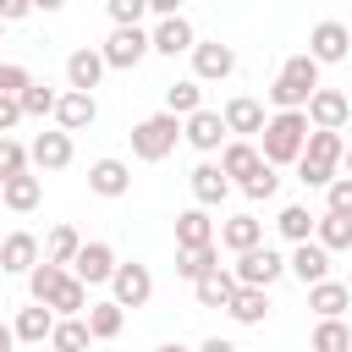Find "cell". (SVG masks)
Instances as JSON below:
<instances>
[{"instance_id":"1","label":"cell","mask_w":352,"mask_h":352,"mask_svg":"<svg viewBox=\"0 0 352 352\" xmlns=\"http://www.w3.org/2000/svg\"><path fill=\"white\" fill-rule=\"evenodd\" d=\"M341 154H346V138L341 132L308 126V143L297 154V182L302 187H330V176H341Z\"/></svg>"},{"instance_id":"2","label":"cell","mask_w":352,"mask_h":352,"mask_svg":"<svg viewBox=\"0 0 352 352\" xmlns=\"http://www.w3.org/2000/svg\"><path fill=\"white\" fill-rule=\"evenodd\" d=\"M314 88H319V60H314L308 50H297V55L280 60V72H275V82L264 88V99H270L275 110H302Z\"/></svg>"},{"instance_id":"3","label":"cell","mask_w":352,"mask_h":352,"mask_svg":"<svg viewBox=\"0 0 352 352\" xmlns=\"http://www.w3.org/2000/svg\"><path fill=\"white\" fill-rule=\"evenodd\" d=\"M302 143H308V116H302V110H275V116H264L258 154H264L275 170H280V165H297Z\"/></svg>"},{"instance_id":"4","label":"cell","mask_w":352,"mask_h":352,"mask_svg":"<svg viewBox=\"0 0 352 352\" xmlns=\"http://www.w3.org/2000/svg\"><path fill=\"white\" fill-rule=\"evenodd\" d=\"M176 143H182V116H170V110H154L132 126V160H143V165L170 160Z\"/></svg>"},{"instance_id":"5","label":"cell","mask_w":352,"mask_h":352,"mask_svg":"<svg viewBox=\"0 0 352 352\" xmlns=\"http://www.w3.org/2000/svg\"><path fill=\"white\" fill-rule=\"evenodd\" d=\"M99 55H104L110 72H132V66H143V60L154 55V50H148V28H143V22H116L110 38L99 44Z\"/></svg>"},{"instance_id":"6","label":"cell","mask_w":352,"mask_h":352,"mask_svg":"<svg viewBox=\"0 0 352 352\" xmlns=\"http://www.w3.org/2000/svg\"><path fill=\"white\" fill-rule=\"evenodd\" d=\"M231 275H236L242 286H275V280L286 275V253H275L270 242L242 248V253H236V264H231Z\"/></svg>"},{"instance_id":"7","label":"cell","mask_w":352,"mask_h":352,"mask_svg":"<svg viewBox=\"0 0 352 352\" xmlns=\"http://www.w3.org/2000/svg\"><path fill=\"white\" fill-rule=\"evenodd\" d=\"M308 55H314L319 66H341V60L352 55V28L336 22V16L314 22V28H308Z\"/></svg>"},{"instance_id":"8","label":"cell","mask_w":352,"mask_h":352,"mask_svg":"<svg viewBox=\"0 0 352 352\" xmlns=\"http://www.w3.org/2000/svg\"><path fill=\"white\" fill-rule=\"evenodd\" d=\"M198 44V33H192V22L176 11V16H154V28H148V50L154 55H165V60H176V55H187Z\"/></svg>"},{"instance_id":"9","label":"cell","mask_w":352,"mask_h":352,"mask_svg":"<svg viewBox=\"0 0 352 352\" xmlns=\"http://www.w3.org/2000/svg\"><path fill=\"white\" fill-rule=\"evenodd\" d=\"M187 55H192V77H198V82H226V77L236 72V50L220 44V38H198Z\"/></svg>"},{"instance_id":"10","label":"cell","mask_w":352,"mask_h":352,"mask_svg":"<svg viewBox=\"0 0 352 352\" xmlns=\"http://www.w3.org/2000/svg\"><path fill=\"white\" fill-rule=\"evenodd\" d=\"M302 116H308V126H330V132H341L346 121H352V99L341 94V88H314L308 94V104H302Z\"/></svg>"},{"instance_id":"11","label":"cell","mask_w":352,"mask_h":352,"mask_svg":"<svg viewBox=\"0 0 352 352\" xmlns=\"http://www.w3.org/2000/svg\"><path fill=\"white\" fill-rule=\"evenodd\" d=\"M187 187H192V204H204V209H220V204L231 198V176L220 170V160H214V154H204V160L192 165Z\"/></svg>"},{"instance_id":"12","label":"cell","mask_w":352,"mask_h":352,"mask_svg":"<svg viewBox=\"0 0 352 352\" xmlns=\"http://www.w3.org/2000/svg\"><path fill=\"white\" fill-rule=\"evenodd\" d=\"M116 264H121V258H116V248H110V242H82V248H77V258H72L66 270H72L82 286H110Z\"/></svg>"},{"instance_id":"13","label":"cell","mask_w":352,"mask_h":352,"mask_svg":"<svg viewBox=\"0 0 352 352\" xmlns=\"http://www.w3.org/2000/svg\"><path fill=\"white\" fill-rule=\"evenodd\" d=\"M110 297L121 302V308H148V297H154V275H148V264H116V275H110Z\"/></svg>"},{"instance_id":"14","label":"cell","mask_w":352,"mask_h":352,"mask_svg":"<svg viewBox=\"0 0 352 352\" xmlns=\"http://www.w3.org/2000/svg\"><path fill=\"white\" fill-rule=\"evenodd\" d=\"M182 143H192L198 154H220V143H226V121H220V110H192V116H182Z\"/></svg>"},{"instance_id":"15","label":"cell","mask_w":352,"mask_h":352,"mask_svg":"<svg viewBox=\"0 0 352 352\" xmlns=\"http://www.w3.org/2000/svg\"><path fill=\"white\" fill-rule=\"evenodd\" d=\"M94 121H99V99L82 94V88H60V99H55V126H60V132H82V126H94Z\"/></svg>"},{"instance_id":"16","label":"cell","mask_w":352,"mask_h":352,"mask_svg":"<svg viewBox=\"0 0 352 352\" xmlns=\"http://www.w3.org/2000/svg\"><path fill=\"white\" fill-rule=\"evenodd\" d=\"M72 132H60V126H50V132H38L33 143H28V165H38V170H66L72 165Z\"/></svg>"},{"instance_id":"17","label":"cell","mask_w":352,"mask_h":352,"mask_svg":"<svg viewBox=\"0 0 352 352\" xmlns=\"http://www.w3.org/2000/svg\"><path fill=\"white\" fill-rule=\"evenodd\" d=\"M88 192H99V198H126V192H132V165L116 160V154L94 160V165H88Z\"/></svg>"},{"instance_id":"18","label":"cell","mask_w":352,"mask_h":352,"mask_svg":"<svg viewBox=\"0 0 352 352\" xmlns=\"http://www.w3.org/2000/svg\"><path fill=\"white\" fill-rule=\"evenodd\" d=\"M286 275H297L302 286L324 280V275H330V248H319L314 236H308V242H292V253H286Z\"/></svg>"},{"instance_id":"19","label":"cell","mask_w":352,"mask_h":352,"mask_svg":"<svg viewBox=\"0 0 352 352\" xmlns=\"http://www.w3.org/2000/svg\"><path fill=\"white\" fill-rule=\"evenodd\" d=\"M258 165H264V154H258L253 138H231V143H220V170L231 176V187H242Z\"/></svg>"},{"instance_id":"20","label":"cell","mask_w":352,"mask_h":352,"mask_svg":"<svg viewBox=\"0 0 352 352\" xmlns=\"http://www.w3.org/2000/svg\"><path fill=\"white\" fill-rule=\"evenodd\" d=\"M220 121H226V132H236V138H258V132H264V104H258L253 94H236V99H226Z\"/></svg>"},{"instance_id":"21","label":"cell","mask_w":352,"mask_h":352,"mask_svg":"<svg viewBox=\"0 0 352 352\" xmlns=\"http://www.w3.org/2000/svg\"><path fill=\"white\" fill-rule=\"evenodd\" d=\"M214 242L226 248V253H242V248H258L264 242V220L258 214H231V220H220V231H214Z\"/></svg>"},{"instance_id":"22","label":"cell","mask_w":352,"mask_h":352,"mask_svg":"<svg viewBox=\"0 0 352 352\" xmlns=\"http://www.w3.org/2000/svg\"><path fill=\"white\" fill-rule=\"evenodd\" d=\"M38 258H44V248H38L33 231H11V236L0 242V270H6V275H28Z\"/></svg>"},{"instance_id":"23","label":"cell","mask_w":352,"mask_h":352,"mask_svg":"<svg viewBox=\"0 0 352 352\" xmlns=\"http://www.w3.org/2000/svg\"><path fill=\"white\" fill-rule=\"evenodd\" d=\"M104 72H110V66H104V55H99V50H88V44L66 55V88H82V94H94Z\"/></svg>"},{"instance_id":"24","label":"cell","mask_w":352,"mask_h":352,"mask_svg":"<svg viewBox=\"0 0 352 352\" xmlns=\"http://www.w3.org/2000/svg\"><path fill=\"white\" fill-rule=\"evenodd\" d=\"M226 314H231L236 324H264V319H270V286H242V280H236Z\"/></svg>"},{"instance_id":"25","label":"cell","mask_w":352,"mask_h":352,"mask_svg":"<svg viewBox=\"0 0 352 352\" xmlns=\"http://www.w3.org/2000/svg\"><path fill=\"white\" fill-rule=\"evenodd\" d=\"M11 330H16V341L44 346V341H50V330H55V308H50V302H28V308H16Z\"/></svg>"},{"instance_id":"26","label":"cell","mask_w":352,"mask_h":352,"mask_svg":"<svg viewBox=\"0 0 352 352\" xmlns=\"http://www.w3.org/2000/svg\"><path fill=\"white\" fill-rule=\"evenodd\" d=\"M38 198H44V182H38L33 170H22V176L0 182V204H6L11 214H33V209H38Z\"/></svg>"},{"instance_id":"27","label":"cell","mask_w":352,"mask_h":352,"mask_svg":"<svg viewBox=\"0 0 352 352\" xmlns=\"http://www.w3.org/2000/svg\"><path fill=\"white\" fill-rule=\"evenodd\" d=\"M209 242H214V220H209V209H204V204L182 209V214H176V248H209Z\"/></svg>"},{"instance_id":"28","label":"cell","mask_w":352,"mask_h":352,"mask_svg":"<svg viewBox=\"0 0 352 352\" xmlns=\"http://www.w3.org/2000/svg\"><path fill=\"white\" fill-rule=\"evenodd\" d=\"M231 292H236V275H231L226 264H214L209 275H198V280H192L198 308H226V302H231Z\"/></svg>"},{"instance_id":"29","label":"cell","mask_w":352,"mask_h":352,"mask_svg":"<svg viewBox=\"0 0 352 352\" xmlns=\"http://www.w3.org/2000/svg\"><path fill=\"white\" fill-rule=\"evenodd\" d=\"M308 308H314L319 319H341V314L352 308L346 280H330V275H324V280H314V286H308Z\"/></svg>"},{"instance_id":"30","label":"cell","mask_w":352,"mask_h":352,"mask_svg":"<svg viewBox=\"0 0 352 352\" xmlns=\"http://www.w3.org/2000/svg\"><path fill=\"white\" fill-rule=\"evenodd\" d=\"M82 319H88V336H94V341H116V336L126 330V308H121L116 297L88 302V314H82Z\"/></svg>"},{"instance_id":"31","label":"cell","mask_w":352,"mask_h":352,"mask_svg":"<svg viewBox=\"0 0 352 352\" xmlns=\"http://www.w3.org/2000/svg\"><path fill=\"white\" fill-rule=\"evenodd\" d=\"M314 242L330 248V253H346L352 248V214H336V209L314 214Z\"/></svg>"},{"instance_id":"32","label":"cell","mask_w":352,"mask_h":352,"mask_svg":"<svg viewBox=\"0 0 352 352\" xmlns=\"http://www.w3.org/2000/svg\"><path fill=\"white\" fill-rule=\"evenodd\" d=\"M44 346H55V352H94L88 319H82V314H72V319H55V330H50V341H44Z\"/></svg>"},{"instance_id":"33","label":"cell","mask_w":352,"mask_h":352,"mask_svg":"<svg viewBox=\"0 0 352 352\" xmlns=\"http://www.w3.org/2000/svg\"><path fill=\"white\" fill-rule=\"evenodd\" d=\"M308 352H352V324L346 319H319L308 336Z\"/></svg>"},{"instance_id":"34","label":"cell","mask_w":352,"mask_h":352,"mask_svg":"<svg viewBox=\"0 0 352 352\" xmlns=\"http://www.w3.org/2000/svg\"><path fill=\"white\" fill-rule=\"evenodd\" d=\"M214 264H220V242H209V248H176V275L182 280H198Z\"/></svg>"},{"instance_id":"35","label":"cell","mask_w":352,"mask_h":352,"mask_svg":"<svg viewBox=\"0 0 352 352\" xmlns=\"http://www.w3.org/2000/svg\"><path fill=\"white\" fill-rule=\"evenodd\" d=\"M66 275H72L66 264H55V258H38V264L28 270V297H33V302H50V292H55Z\"/></svg>"},{"instance_id":"36","label":"cell","mask_w":352,"mask_h":352,"mask_svg":"<svg viewBox=\"0 0 352 352\" xmlns=\"http://www.w3.org/2000/svg\"><path fill=\"white\" fill-rule=\"evenodd\" d=\"M50 308H55V319H72V314H88V286L77 280V275H66L55 292H50Z\"/></svg>"},{"instance_id":"37","label":"cell","mask_w":352,"mask_h":352,"mask_svg":"<svg viewBox=\"0 0 352 352\" xmlns=\"http://www.w3.org/2000/svg\"><path fill=\"white\" fill-rule=\"evenodd\" d=\"M165 110H170V116H192V110H204V82H198V77L170 82V88H165Z\"/></svg>"},{"instance_id":"38","label":"cell","mask_w":352,"mask_h":352,"mask_svg":"<svg viewBox=\"0 0 352 352\" xmlns=\"http://www.w3.org/2000/svg\"><path fill=\"white\" fill-rule=\"evenodd\" d=\"M275 231H280L286 242H308V236H314V214H308V204H286V209L275 214Z\"/></svg>"},{"instance_id":"39","label":"cell","mask_w":352,"mask_h":352,"mask_svg":"<svg viewBox=\"0 0 352 352\" xmlns=\"http://www.w3.org/2000/svg\"><path fill=\"white\" fill-rule=\"evenodd\" d=\"M16 99H22V116H38V121H44V116H55V99H60V88H50V82H28Z\"/></svg>"},{"instance_id":"40","label":"cell","mask_w":352,"mask_h":352,"mask_svg":"<svg viewBox=\"0 0 352 352\" xmlns=\"http://www.w3.org/2000/svg\"><path fill=\"white\" fill-rule=\"evenodd\" d=\"M77 248H82L77 226H55V231L44 236V258H55V264H72V258H77Z\"/></svg>"},{"instance_id":"41","label":"cell","mask_w":352,"mask_h":352,"mask_svg":"<svg viewBox=\"0 0 352 352\" xmlns=\"http://www.w3.org/2000/svg\"><path fill=\"white\" fill-rule=\"evenodd\" d=\"M242 192H248V198H253V204H270V198H275V192H280V170H275V165H270V160H264V165H258V170H253V176H248V182H242Z\"/></svg>"},{"instance_id":"42","label":"cell","mask_w":352,"mask_h":352,"mask_svg":"<svg viewBox=\"0 0 352 352\" xmlns=\"http://www.w3.org/2000/svg\"><path fill=\"white\" fill-rule=\"evenodd\" d=\"M22 170H28V148H22V143H16L11 132H6V138H0V182L22 176Z\"/></svg>"},{"instance_id":"43","label":"cell","mask_w":352,"mask_h":352,"mask_svg":"<svg viewBox=\"0 0 352 352\" xmlns=\"http://www.w3.org/2000/svg\"><path fill=\"white\" fill-rule=\"evenodd\" d=\"M324 209L352 214V176H330V187H324Z\"/></svg>"},{"instance_id":"44","label":"cell","mask_w":352,"mask_h":352,"mask_svg":"<svg viewBox=\"0 0 352 352\" xmlns=\"http://www.w3.org/2000/svg\"><path fill=\"white\" fill-rule=\"evenodd\" d=\"M28 82H33V72L22 60H0V94H22Z\"/></svg>"},{"instance_id":"45","label":"cell","mask_w":352,"mask_h":352,"mask_svg":"<svg viewBox=\"0 0 352 352\" xmlns=\"http://www.w3.org/2000/svg\"><path fill=\"white\" fill-rule=\"evenodd\" d=\"M110 22H143L148 16V0H104Z\"/></svg>"},{"instance_id":"46","label":"cell","mask_w":352,"mask_h":352,"mask_svg":"<svg viewBox=\"0 0 352 352\" xmlns=\"http://www.w3.org/2000/svg\"><path fill=\"white\" fill-rule=\"evenodd\" d=\"M22 121H28V116H22V99H16V94H0V138L16 132Z\"/></svg>"},{"instance_id":"47","label":"cell","mask_w":352,"mask_h":352,"mask_svg":"<svg viewBox=\"0 0 352 352\" xmlns=\"http://www.w3.org/2000/svg\"><path fill=\"white\" fill-rule=\"evenodd\" d=\"M22 16H33V0H0V22H6V28L22 22Z\"/></svg>"},{"instance_id":"48","label":"cell","mask_w":352,"mask_h":352,"mask_svg":"<svg viewBox=\"0 0 352 352\" xmlns=\"http://www.w3.org/2000/svg\"><path fill=\"white\" fill-rule=\"evenodd\" d=\"M187 0H148V16H176Z\"/></svg>"},{"instance_id":"49","label":"cell","mask_w":352,"mask_h":352,"mask_svg":"<svg viewBox=\"0 0 352 352\" xmlns=\"http://www.w3.org/2000/svg\"><path fill=\"white\" fill-rule=\"evenodd\" d=\"M192 352H236V341H226V336H209V341H198Z\"/></svg>"},{"instance_id":"50","label":"cell","mask_w":352,"mask_h":352,"mask_svg":"<svg viewBox=\"0 0 352 352\" xmlns=\"http://www.w3.org/2000/svg\"><path fill=\"white\" fill-rule=\"evenodd\" d=\"M33 11H44V16H55V11H66V0H33Z\"/></svg>"},{"instance_id":"51","label":"cell","mask_w":352,"mask_h":352,"mask_svg":"<svg viewBox=\"0 0 352 352\" xmlns=\"http://www.w3.org/2000/svg\"><path fill=\"white\" fill-rule=\"evenodd\" d=\"M0 352H16V330L11 324H0Z\"/></svg>"},{"instance_id":"52","label":"cell","mask_w":352,"mask_h":352,"mask_svg":"<svg viewBox=\"0 0 352 352\" xmlns=\"http://www.w3.org/2000/svg\"><path fill=\"white\" fill-rule=\"evenodd\" d=\"M154 352H192V346H182V341H165V346H154Z\"/></svg>"},{"instance_id":"53","label":"cell","mask_w":352,"mask_h":352,"mask_svg":"<svg viewBox=\"0 0 352 352\" xmlns=\"http://www.w3.org/2000/svg\"><path fill=\"white\" fill-rule=\"evenodd\" d=\"M341 165H346V176H352V143H346V154H341Z\"/></svg>"},{"instance_id":"54","label":"cell","mask_w":352,"mask_h":352,"mask_svg":"<svg viewBox=\"0 0 352 352\" xmlns=\"http://www.w3.org/2000/svg\"><path fill=\"white\" fill-rule=\"evenodd\" d=\"M346 297H352V275H346Z\"/></svg>"},{"instance_id":"55","label":"cell","mask_w":352,"mask_h":352,"mask_svg":"<svg viewBox=\"0 0 352 352\" xmlns=\"http://www.w3.org/2000/svg\"><path fill=\"white\" fill-rule=\"evenodd\" d=\"M38 352H55V346H38Z\"/></svg>"},{"instance_id":"56","label":"cell","mask_w":352,"mask_h":352,"mask_svg":"<svg viewBox=\"0 0 352 352\" xmlns=\"http://www.w3.org/2000/svg\"><path fill=\"white\" fill-rule=\"evenodd\" d=\"M0 38H6V22H0Z\"/></svg>"}]
</instances>
